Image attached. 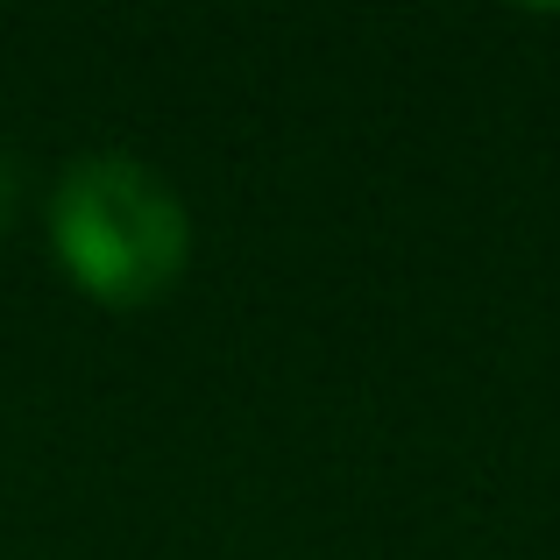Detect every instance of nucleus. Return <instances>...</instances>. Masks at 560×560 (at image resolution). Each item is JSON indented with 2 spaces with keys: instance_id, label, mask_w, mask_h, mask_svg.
I'll use <instances>...</instances> for the list:
<instances>
[{
  "instance_id": "obj_2",
  "label": "nucleus",
  "mask_w": 560,
  "mask_h": 560,
  "mask_svg": "<svg viewBox=\"0 0 560 560\" xmlns=\"http://www.w3.org/2000/svg\"><path fill=\"white\" fill-rule=\"evenodd\" d=\"M14 199H22V178H14V156H0V228L14 220Z\"/></svg>"
},
{
  "instance_id": "obj_1",
  "label": "nucleus",
  "mask_w": 560,
  "mask_h": 560,
  "mask_svg": "<svg viewBox=\"0 0 560 560\" xmlns=\"http://www.w3.org/2000/svg\"><path fill=\"white\" fill-rule=\"evenodd\" d=\"M50 248L100 305H150L185 277V199L136 156H79L50 199Z\"/></svg>"
}]
</instances>
